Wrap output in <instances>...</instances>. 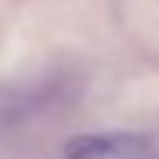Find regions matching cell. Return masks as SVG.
<instances>
[{"instance_id":"6da1fadb","label":"cell","mask_w":159,"mask_h":159,"mask_svg":"<svg viewBox=\"0 0 159 159\" xmlns=\"http://www.w3.org/2000/svg\"><path fill=\"white\" fill-rule=\"evenodd\" d=\"M146 149L139 132H85L61 146V159H125Z\"/></svg>"}]
</instances>
